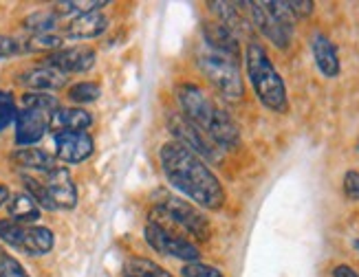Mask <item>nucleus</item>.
<instances>
[{
  "label": "nucleus",
  "instance_id": "1",
  "mask_svg": "<svg viewBox=\"0 0 359 277\" xmlns=\"http://www.w3.org/2000/svg\"><path fill=\"white\" fill-rule=\"evenodd\" d=\"M161 169L168 183L205 209H221L225 205V190L208 163L177 141L159 150Z\"/></svg>",
  "mask_w": 359,
  "mask_h": 277
},
{
  "label": "nucleus",
  "instance_id": "2",
  "mask_svg": "<svg viewBox=\"0 0 359 277\" xmlns=\"http://www.w3.org/2000/svg\"><path fill=\"white\" fill-rule=\"evenodd\" d=\"M177 101L181 108V115L205 134L214 145L221 150H236L241 143V130L221 106H218L205 90L196 84H179Z\"/></svg>",
  "mask_w": 359,
  "mask_h": 277
},
{
  "label": "nucleus",
  "instance_id": "3",
  "mask_svg": "<svg viewBox=\"0 0 359 277\" xmlns=\"http://www.w3.org/2000/svg\"><path fill=\"white\" fill-rule=\"evenodd\" d=\"M247 77L254 86L256 97L264 108H269L271 113L287 115L289 113V97H287V86L283 77L276 71L269 53L264 51V46L258 42L247 44Z\"/></svg>",
  "mask_w": 359,
  "mask_h": 277
},
{
  "label": "nucleus",
  "instance_id": "4",
  "mask_svg": "<svg viewBox=\"0 0 359 277\" xmlns=\"http://www.w3.org/2000/svg\"><path fill=\"white\" fill-rule=\"evenodd\" d=\"M201 73L208 77V82L221 92V95L229 101H238L245 95L243 77H241V66L238 59L231 57L223 51H216L212 46L203 42L201 51L196 55Z\"/></svg>",
  "mask_w": 359,
  "mask_h": 277
},
{
  "label": "nucleus",
  "instance_id": "5",
  "mask_svg": "<svg viewBox=\"0 0 359 277\" xmlns=\"http://www.w3.org/2000/svg\"><path fill=\"white\" fill-rule=\"evenodd\" d=\"M150 215H154V220H150V222H161V225L170 222L172 227H179L181 231H185V234L196 238L198 242H205L212 236V227L205 215H203L194 205L187 203V200L177 198V196L163 198L161 203L152 209Z\"/></svg>",
  "mask_w": 359,
  "mask_h": 277
},
{
  "label": "nucleus",
  "instance_id": "6",
  "mask_svg": "<svg viewBox=\"0 0 359 277\" xmlns=\"http://www.w3.org/2000/svg\"><path fill=\"white\" fill-rule=\"evenodd\" d=\"M252 11L254 24L260 29V34L273 42L278 49H287L293 36L295 15L291 13L287 3H247Z\"/></svg>",
  "mask_w": 359,
  "mask_h": 277
},
{
  "label": "nucleus",
  "instance_id": "7",
  "mask_svg": "<svg viewBox=\"0 0 359 277\" xmlns=\"http://www.w3.org/2000/svg\"><path fill=\"white\" fill-rule=\"evenodd\" d=\"M144 236H146V242L150 249H154L161 255L183 260L187 264H190V262H198V257H201L198 246L192 240H187L181 234H177L175 229H170L168 225L148 222L144 229Z\"/></svg>",
  "mask_w": 359,
  "mask_h": 277
},
{
  "label": "nucleus",
  "instance_id": "8",
  "mask_svg": "<svg viewBox=\"0 0 359 277\" xmlns=\"http://www.w3.org/2000/svg\"><path fill=\"white\" fill-rule=\"evenodd\" d=\"M51 117H53V113L22 106L13 121L15 123V145H20V148L36 145L46 134V130H51Z\"/></svg>",
  "mask_w": 359,
  "mask_h": 277
},
{
  "label": "nucleus",
  "instance_id": "9",
  "mask_svg": "<svg viewBox=\"0 0 359 277\" xmlns=\"http://www.w3.org/2000/svg\"><path fill=\"white\" fill-rule=\"evenodd\" d=\"M168 126H170V132H172V136L177 138V143H181L183 148L194 152L196 157H205L210 161L218 159L214 143L198 128H194L183 115H170L168 117Z\"/></svg>",
  "mask_w": 359,
  "mask_h": 277
},
{
  "label": "nucleus",
  "instance_id": "10",
  "mask_svg": "<svg viewBox=\"0 0 359 277\" xmlns=\"http://www.w3.org/2000/svg\"><path fill=\"white\" fill-rule=\"evenodd\" d=\"M97 53L93 46L86 44H77V46H69V49H60L51 55H46L44 66L57 69L60 73L71 75V73H86L95 66Z\"/></svg>",
  "mask_w": 359,
  "mask_h": 277
},
{
  "label": "nucleus",
  "instance_id": "11",
  "mask_svg": "<svg viewBox=\"0 0 359 277\" xmlns=\"http://www.w3.org/2000/svg\"><path fill=\"white\" fill-rule=\"evenodd\" d=\"M55 159L62 163H82L90 159L95 141L88 132H55Z\"/></svg>",
  "mask_w": 359,
  "mask_h": 277
},
{
  "label": "nucleus",
  "instance_id": "12",
  "mask_svg": "<svg viewBox=\"0 0 359 277\" xmlns=\"http://www.w3.org/2000/svg\"><path fill=\"white\" fill-rule=\"evenodd\" d=\"M44 187L49 192L55 209H73L77 205V187L69 167L57 165L49 174H44Z\"/></svg>",
  "mask_w": 359,
  "mask_h": 277
},
{
  "label": "nucleus",
  "instance_id": "13",
  "mask_svg": "<svg viewBox=\"0 0 359 277\" xmlns=\"http://www.w3.org/2000/svg\"><path fill=\"white\" fill-rule=\"evenodd\" d=\"M20 84L31 92H53L67 86V75L51 66H36L20 75Z\"/></svg>",
  "mask_w": 359,
  "mask_h": 277
},
{
  "label": "nucleus",
  "instance_id": "14",
  "mask_svg": "<svg viewBox=\"0 0 359 277\" xmlns=\"http://www.w3.org/2000/svg\"><path fill=\"white\" fill-rule=\"evenodd\" d=\"M311 53H313L316 66L324 77H337L339 75V55H337V46L331 42L329 36L324 34H313L311 38Z\"/></svg>",
  "mask_w": 359,
  "mask_h": 277
},
{
  "label": "nucleus",
  "instance_id": "15",
  "mask_svg": "<svg viewBox=\"0 0 359 277\" xmlns=\"http://www.w3.org/2000/svg\"><path fill=\"white\" fill-rule=\"evenodd\" d=\"M108 29V18L100 11H90L84 15H77V18H71L65 27V36L67 38H75V40H90L102 36Z\"/></svg>",
  "mask_w": 359,
  "mask_h": 277
},
{
  "label": "nucleus",
  "instance_id": "16",
  "mask_svg": "<svg viewBox=\"0 0 359 277\" xmlns=\"http://www.w3.org/2000/svg\"><path fill=\"white\" fill-rule=\"evenodd\" d=\"M53 244H55V238H53L51 229L38 227V225H25L18 249L25 251L31 257H40V255L49 253L53 249Z\"/></svg>",
  "mask_w": 359,
  "mask_h": 277
},
{
  "label": "nucleus",
  "instance_id": "17",
  "mask_svg": "<svg viewBox=\"0 0 359 277\" xmlns=\"http://www.w3.org/2000/svg\"><path fill=\"white\" fill-rule=\"evenodd\" d=\"M11 163L22 169H31V172H42V174H49L51 169L57 167V159L53 154L40 148H18L11 154Z\"/></svg>",
  "mask_w": 359,
  "mask_h": 277
},
{
  "label": "nucleus",
  "instance_id": "18",
  "mask_svg": "<svg viewBox=\"0 0 359 277\" xmlns=\"http://www.w3.org/2000/svg\"><path fill=\"white\" fill-rule=\"evenodd\" d=\"M93 126V117L84 108H57L51 117L55 132H86Z\"/></svg>",
  "mask_w": 359,
  "mask_h": 277
},
{
  "label": "nucleus",
  "instance_id": "19",
  "mask_svg": "<svg viewBox=\"0 0 359 277\" xmlns=\"http://www.w3.org/2000/svg\"><path fill=\"white\" fill-rule=\"evenodd\" d=\"M7 211H9V220L18 225H34L36 220H40V213H42L38 203L27 192L13 194L7 203Z\"/></svg>",
  "mask_w": 359,
  "mask_h": 277
},
{
  "label": "nucleus",
  "instance_id": "20",
  "mask_svg": "<svg viewBox=\"0 0 359 277\" xmlns=\"http://www.w3.org/2000/svg\"><path fill=\"white\" fill-rule=\"evenodd\" d=\"M123 277H175V275L152 260L130 257L126 264H123Z\"/></svg>",
  "mask_w": 359,
  "mask_h": 277
},
{
  "label": "nucleus",
  "instance_id": "21",
  "mask_svg": "<svg viewBox=\"0 0 359 277\" xmlns=\"http://www.w3.org/2000/svg\"><path fill=\"white\" fill-rule=\"evenodd\" d=\"M62 36L57 34H34V36H29L22 44V51L27 53H46V55H51L55 51L62 49Z\"/></svg>",
  "mask_w": 359,
  "mask_h": 277
},
{
  "label": "nucleus",
  "instance_id": "22",
  "mask_svg": "<svg viewBox=\"0 0 359 277\" xmlns=\"http://www.w3.org/2000/svg\"><path fill=\"white\" fill-rule=\"evenodd\" d=\"M57 22H60V15L53 11V9H44V11H36L25 18L22 27L27 31H31V36L34 34H53L57 29Z\"/></svg>",
  "mask_w": 359,
  "mask_h": 277
},
{
  "label": "nucleus",
  "instance_id": "23",
  "mask_svg": "<svg viewBox=\"0 0 359 277\" xmlns=\"http://www.w3.org/2000/svg\"><path fill=\"white\" fill-rule=\"evenodd\" d=\"M210 9L218 15V24L229 29L233 36H236L238 31H243V18L238 13L236 3H210Z\"/></svg>",
  "mask_w": 359,
  "mask_h": 277
},
{
  "label": "nucleus",
  "instance_id": "24",
  "mask_svg": "<svg viewBox=\"0 0 359 277\" xmlns=\"http://www.w3.org/2000/svg\"><path fill=\"white\" fill-rule=\"evenodd\" d=\"M108 3H104V0H67V3H55L53 11L57 15H71V18H77V15H84L90 11H100Z\"/></svg>",
  "mask_w": 359,
  "mask_h": 277
},
{
  "label": "nucleus",
  "instance_id": "25",
  "mask_svg": "<svg viewBox=\"0 0 359 277\" xmlns=\"http://www.w3.org/2000/svg\"><path fill=\"white\" fill-rule=\"evenodd\" d=\"M22 185H25V192L36 200L40 209L55 211L53 200H51L49 192H46V187H44V183H42V180H38L36 176H31V174H22Z\"/></svg>",
  "mask_w": 359,
  "mask_h": 277
},
{
  "label": "nucleus",
  "instance_id": "26",
  "mask_svg": "<svg viewBox=\"0 0 359 277\" xmlns=\"http://www.w3.org/2000/svg\"><path fill=\"white\" fill-rule=\"evenodd\" d=\"M67 97L73 104H90V101H97L102 97V86L95 82H80V84H73L67 92Z\"/></svg>",
  "mask_w": 359,
  "mask_h": 277
},
{
  "label": "nucleus",
  "instance_id": "27",
  "mask_svg": "<svg viewBox=\"0 0 359 277\" xmlns=\"http://www.w3.org/2000/svg\"><path fill=\"white\" fill-rule=\"evenodd\" d=\"M22 106L40 108V111H46V113H55L60 108V101H57V97L49 95V92H27V95H22Z\"/></svg>",
  "mask_w": 359,
  "mask_h": 277
},
{
  "label": "nucleus",
  "instance_id": "28",
  "mask_svg": "<svg viewBox=\"0 0 359 277\" xmlns=\"http://www.w3.org/2000/svg\"><path fill=\"white\" fill-rule=\"evenodd\" d=\"M15 115H18V108H15L13 95L7 90H0V132L11 126L15 121Z\"/></svg>",
  "mask_w": 359,
  "mask_h": 277
},
{
  "label": "nucleus",
  "instance_id": "29",
  "mask_svg": "<svg viewBox=\"0 0 359 277\" xmlns=\"http://www.w3.org/2000/svg\"><path fill=\"white\" fill-rule=\"evenodd\" d=\"M22 231H25V225H18V222H13L9 218L0 220V240L11 244L13 249H18L20 238H22Z\"/></svg>",
  "mask_w": 359,
  "mask_h": 277
},
{
  "label": "nucleus",
  "instance_id": "30",
  "mask_svg": "<svg viewBox=\"0 0 359 277\" xmlns=\"http://www.w3.org/2000/svg\"><path fill=\"white\" fill-rule=\"evenodd\" d=\"M0 277H29V273L13 255L0 253Z\"/></svg>",
  "mask_w": 359,
  "mask_h": 277
},
{
  "label": "nucleus",
  "instance_id": "31",
  "mask_svg": "<svg viewBox=\"0 0 359 277\" xmlns=\"http://www.w3.org/2000/svg\"><path fill=\"white\" fill-rule=\"evenodd\" d=\"M181 275L183 277H225L216 267L203 264V262H190V264H185Z\"/></svg>",
  "mask_w": 359,
  "mask_h": 277
},
{
  "label": "nucleus",
  "instance_id": "32",
  "mask_svg": "<svg viewBox=\"0 0 359 277\" xmlns=\"http://www.w3.org/2000/svg\"><path fill=\"white\" fill-rule=\"evenodd\" d=\"M18 53H22V44L15 38H11V36L0 34V59L13 57V55H18Z\"/></svg>",
  "mask_w": 359,
  "mask_h": 277
},
{
  "label": "nucleus",
  "instance_id": "33",
  "mask_svg": "<svg viewBox=\"0 0 359 277\" xmlns=\"http://www.w3.org/2000/svg\"><path fill=\"white\" fill-rule=\"evenodd\" d=\"M344 194L348 200H359V172L351 169L344 176Z\"/></svg>",
  "mask_w": 359,
  "mask_h": 277
},
{
  "label": "nucleus",
  "instance_id": "34",
  "mask_svg": "<svg viewBox=\"0 0 359 277\" xmlns=\"http://www.w3.org/2000/svg\"><path fill=\"white\" fill-rule=\"evenodd\" d=\"M287 5L295 18H304V15L313 13V3H311V0H302V3L300 0H293V3H287Z\"/></svg>",
  "mask_w": 359,
  "mask_h": 277
},
{
  "label": "nucleus",
  "instance_id": "35",
  "mask_svg": "<svg viewBox=\"0 0 359 277\" xmlns=\"http://www.w3.org/2000/svg\"><path fill=\"white\" fill-rule=\"evenodd\" d=\"M333 277H359V273L348 264H339L333 269Z\"/></svg>",
  "mask_w": 359,
  "mask_h": 277
},
{
  "label": "nucleus",
  "instance_id": "36",
  "mask_svg": "<svg viewBox=\"0 0 359 277\" xmlns=\"http://www.w3.org/2000/svg\"><path fill=\"white\" fill-rule=\"evenodd\" d=\"M9 198H11V192H9V187H7V185L0 183V207H5V205L9 203Z\"/></svg>",
  "mask_w": 359,
  "mask_h": 277
},
{
  "label": "nucleus",
  "instance_id": "37",
  "mask_svg": "<svg viewBox=\"0 0 359 277\" xmlns=\"http://www.w3.org/2000/svg\"><path fill=\"white\" fill-rule=\"evenodd\" d=\"M353 244H355V249H357V253H359V240H355Z\"/></svg>",
  "mask_w": 359,
  "mask_h": 277
}]
</instances>
